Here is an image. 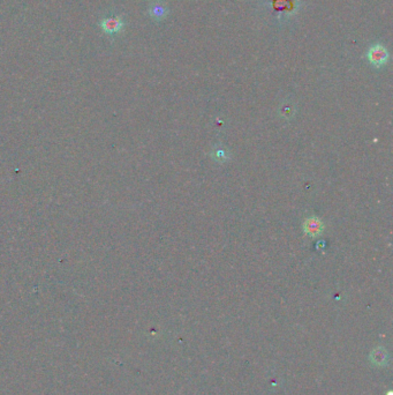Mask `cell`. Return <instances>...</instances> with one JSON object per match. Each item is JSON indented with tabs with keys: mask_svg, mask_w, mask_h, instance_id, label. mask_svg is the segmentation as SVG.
I'll use <instances>...</instances> for the list:
<instances>
[{
	"mask_svg": "<svg viewBox=\"0 0 393 395\" xmlns=\"http://www.w3.org/2000/svg\"><path fill=\"white\" fill-rule=\"evenodd\" d=\"M324 224L317 217H309L303 223V230L307 235L311 237H317L323 233Z\"/></svg>",
	"mask_w": 393,
	"mask_h": 395,
	"instance_id": "3",
	"label": "cell"
},
{
	"mask_svg": "<svg viewBox=\"0 0 393 395\" xmlns=\"http://www.w3.org/2000/svg\"><path fill=\"white\" fill-rule=\"evenodd\" d=\"M101 28L107 35H115L122 30L123 21L120 17L105 18L101 21Z\"/></svg>",
	"mask_w": 393,
	"mask_h": 395,
	"instance_id": "1",
	"label": "cell"
},
{
	"mask_svg": "<svg viewBox=\"0 0 393 395\" xmlns=\"http://www.w3.org/2000/svg\"><path fill=\"white\" fill-rule=\"evenodd\" d=\"M368 58L372 65L382 66L388 59V52L383 45H374L368 52Z\"/></svg>",
	"mask_w": 393,
	"mask_h": 395,
	"instance_id": "2",
	"label": "cell"
},
{
	"mask_svg": "<svg viewBox=\"0 0 393 395\" xmlns=\"http://www.w3.org/2000/svg\"><path fill=\"white\" fill-rule=\"evenodd\" d=\"M165 13H166V9L163 5H160V4H155V5L150 9L151 17L155 19L164 18L165 17Z\"/></svg>",
	"mask_w": 393,
	"mask_h": 395,
	"instance_id": "4",
	"label": "cell"
},
{
	"mask_svg": "<svg viewBox=\"0 0 393 395\" xmlns=\"http://www.w3.org/2000/svg\"><path fill=\"white\" fill-rule=\"evenodd\" d=\"M374 358H372V361L375 362V364H380V365H384L385 362L387 361V356H386V353H385V350H376L374 351Z\"/></svg>",
	"mask_w": 393,
	"mask_h": 395,
	"instance_id": "5",
	"label": "cell"
}]
</instances>
